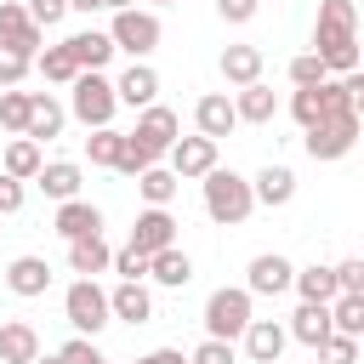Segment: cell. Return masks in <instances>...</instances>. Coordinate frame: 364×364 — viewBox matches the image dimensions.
Wrapping results in <instances>:
<instances>
[{
    "mask_svg": "<svg viewBox=\"0 0 364 364\" xmlns=\"http://www.w3.org/2000/svg\"><path fill=\"white\" fill-rule=\"evenodd\" d=\"M313 57L324 74H358V6L353 0H318L313 17Z\"/></svg>",
    "mask_w": 364,
    "mask_h": 364,
    "instance_id": "cell-1",
    "label": "cell"
},
{
    "mask_svg": "<svg viewBox=\"0 0 364 364\" xmlns=\"http://www.w3.org/2000/svg\"><path fill=\"white\" fill-rule=\"evenodd\" d=\"M199 193H205V216H210L216 228H239V222H250V210H256L250 176L222 171V165H210V171L199 176Z\"/></svg>",
    "mask_w": 364,
    "mask_h": 364,
    "instance_id": "cell-2",
    "label": "cell"
},
{
    "mask_svg": "<svg viewBox=\"0 0 364 364\" xmlns=\"http://www.w3.org/2000/svg\"><path fill=\"white\" fill-rule=\"evenodd\" d=\"M250 301H256V296H250L245 284H222V290H210V301H205V336H210V341H239L245 324L256 318Z\"/></svg>",
    "mask_w": 364,
    "mask_h": 364,
    "instance_id": "cell-3",
    "label": "cell"
},
{
    "mask_svg": "<svg viewBox=\"0 0 364 364\" xmlns=\"http://www.w3.org/2000/svg\"><path fill=\"white\" fill-rule=\"evenodd\" d=\"M68 114H74L85 131H102V125H114V114H119L114 80H108V74H74V91H68Z\"/></svg>",
    "mask_w": 364,
    "mask_h": 364,
    "instance_id": "cell-4",
    "label": "cell"
},
{
    "mask_svg": "<svg viewBox=\"0 0 364 364\" xmlns=\"http://www.w3.org/2000/svg\"><path fill=\"white\" fill-rule=\"evenodd\" d=\"M108 40H114V51H131V63H148V51H159L165 28H159V17H154V11L131 6V11H114Z\"/></svg>",
    "mask_w": 364,
    "mask_h": 364,
    "instance_id": "cell-5",
    "label": "cell"
},
{
    "mask_svg": "<svg viewBox=\"0 0 364 364\" xmlns=\"http://www.w3.org/2000/svg\"><path fill=\"white\" fill-rule=\"evenodd\" d=\"M63 318L74 324V336H97L108 324V290L97 279H74L63 290Z\"/></svg>",
    "mask_w": 364,
    "mask_h": 364,
    "instance_id": "cell-6",
    "label": "cell"
},
{
    "mask_svg": "<svg viewBox=\"0 0 364 364\" xmlns=\"http://www.w3.org/2000/svg\"><path fill=\"white\" fill-rule=\"evenodd\" d=\"M131 136H136V142H142L154 159H165V154H171V142L182 136V119H176V108H165V102H148V108L136 114Z\"/></svg>",
    "mask_w": 364,
    "mask_h": 364,
    "instance_id": "cell-7",
    "label": "cell"
},
{
    "mask_svg": "<svg viewBox=\"0 0 364 364\" xmlns=\"http://www.w3.org/2000/svg\"><path fill=\"white\" fill-rule=\"evenodd\" d=\"M353 142H358V119H318V125L301 136L307 159H318V165H330V159H347V154H353Z\"/></svg>",
    "mask_w": 364,
    "mask_h": 364,
    "instance_id": "cell-8",
    "label": "cell"
},
{
    "mask_svg": "<svg viewBox=\"0 0 364 364\" xmlns=\"http://www.w3.org/2000/svg\"><path fill=\"white\" fill-rule=\"evenodd\" d=\"M40 40H46V28H34L28 23V11H23V0H0V51H11V57H40Z\"/></svg>",
    "mask_w": 364,
    "mask_h": 364,
    "instance_id": "cell-9",
    "label": "cell"
},
{
    "mask_svg": "<svg viewBox=\"0 0 364 364\" xmlns=\"http://www.w3.org/2000/svg\"><path fill=\"white\" fill-rule=\"evenodd\" d=\"M165 159H171V165H165V171H171V176H176V182H199V176H205V171H210V165H216V142H210V136H199V131H193V136H176V142H171V154H165Z\"/></svg>",
    "mask_w": 364,
    "mask_h": 364,
    "instance_id": "cell-10",
    "label": "cell"
},
{
    "mask_svg": "<svg viewBox=\"0 0 364 364\" xmlns=\"http://www.w3.org/2000/svg\"><path fill=\"white\" fill-rule=\"evenodd\" d=\"M171 245H176V216L159 210V205H148V210L136 216V228H131V250L159 256V250H171Z\"/></svg>",
    "mask_w": 364,
    "mask_h": 364,
    "instance_id": "cell-11",
    "label": "cell"
},
{
    "mask_svg": "<svg viewBox=\"0 0 364 364\" xmlns=\"http://www.w3.org/2000/svg\"><path fill=\"white\" fill-rule=\"evenodd\" d=\"M63 46H68V57H74L80 74H102V68L114 63V40H108V28H80V34H68Z\"/></svg>",
    "mask_w": 364,
    "mask_h": 364,
    "instance_id": "cell-12",
    "label": "cell"
},
{
    "mask_svg": "<svg viewBox=\"0 0 364 364\" xmlns=\"http://www.w3.org/2000/svg\"><path fill=\"white\" fill-rule=\"evenodd\" d=\"M239 341H245V358H250V364H279L290 336H284V324H279V318H250Z\"/></svg>",
    "mask_w": 364,
    "mask_h": 364,
    "instance_id": "cell-13",
    "label": "cell"
},
{
    "mask_svg": "<svg viewBox=\"0 0 364 364\" xmlns=\"http://www.w3.org/2000/svg\"><path fill=\"white\" fill-rule=\"evenodd\" d=\"M193 125H199V136L222 142V136L239 125V114H233V97H228V91H205V97L193 102Z\"/></svg>",
    "mask_w": 364,
    "mask_h": 364,
    "instance_id": "cell-14",
    "label": "cell"
},
{
    "mask_svg": "<svg viewBox=\"0 0 364 364\" xmlns=\"http://www.w3.org/2000/svg\"><path fill=\"white\" fill-rule=\"evenodd\" d=\"M63 119H68V108H63L51 91H28V125H23L28 142H51V136H63Z\"/></svg>",
    "mask_w": 364,
    "mask_h": 364,
    "instance_id": "cell-15",
    "label": "cell"
},
{
    "mask_svg": "<svg viewBox=\"0 0 364 364\" xmlns=\"http://www.w3.org/2000/svg\"><path fill=\"white\" fill-rule=\"evenodd\" d=\"M290 279H296V267H290L279 250H262V256L250 262L245 290H250V296H284V290H290Z\"/></svg>",
    "mask_w": 364,
    "mask_h": 364,
    "instance_id": "cell-16",
    "label": "cell"
},
{
    "mask_svg": "<svg viewBox=\"0 0 364 364\" xmlns=\"http://www.w3.org/2000/svg\"><path fill=\"white\" fill-rule=\"evenodd\" d=\"M250 199L267 205V210L290 205V199H296V171H290V165H262V171L250 176Z\"/></svg>",
    "mask_w": 364,
    "mask_h": 364,
    "instance_id": "cell-17",
    "label": "cell"
},
{
    "mask_svg": "<svg viewBox=\"0 0 364 364\" xmlns=\"http://www.w3.org/2000/svg\"><path fill=\"white\" fill-rule=\"evenodd\" d=\"M51 228L74 245V239H91V233H102V210L91 205V199H63L57 205V216H51Z\"/></svg>",
    "mask_w": 364,
    "mask_h": 364,
    "instance_id": "cell-18",
    "label": "cell"
},
{
    "mask_svg": "<svg viewBox=\"0 0 364 364\" xmlns=\"http://www.w3.org/2000/svg\"><path fill=\"white\" fill-rule=\"evenodd\" d=\"M6 290L23 296V301L46 296V290H51V262H46V256H17V262L6 267Z\"/></svg>",
    "mask_w": 364,
    "mask_h": 364,
    "instance_id": "cell-19",
    "label": "cell"
},
{
    "mask_svg": "<svg viewBox=\"0 0 364 364\" xmlns=\"http://www.w3.org/2000/svg\"><path fill=\"white\" fill-rule=\"evenodd\" d=\"M40 358V330L28 318H6L0 324V364H34Z\"/></svg>",
    "mask_w": 364,
    "mask_h": 364,
    "instance_id": "cell-20",
    "label": "cell"
},
{
    "mask_svg": "<svg viewBox=\"0 0 364 364\" xmlns=\"http://www.w3.org/2000/svg\"><path fill=\"white\" fill-rule=\"evenodd\" d=\"M114 97H119L125 108H148V102H159V74H154L148 63H131V68L114 80Z\"/></svg>",
    "mask_w": 364,
    "mask_h": 364,
    "instance_id": "cell-21",
    "label": "cell"
},
{
    "mask_svg": "<svg viewBox=\"0 0 364 364\" xmlns=\"http://www.w3.org/2000/svg\"><path fill=\"white\" fill-rule=\"evenodd\" d=\"M80 182H85V176H80L74 159H51V165L34 171V188H40L46 199H57V205H63V199H80Z\"/></svg>",
    "mask_w": 364,
    "mask_h": 364,
    "instance_id": "cell-22",
    "label": "cell"
},
{
    "mask_svg": "<svg viewBox=\"0 0 364 364\" xmlns=\"http://www.w3.org/2000/svg\"><path fill=\"white\" fill-rule=\"evenodd\" d=\"M108 318H125V324H148L154 318V296H148V284H114L108 290Z\"/></svg>",
    "mask_w": 364,
    "mask_h": 364,
    "instance_id": "cell-23",
    "label": "cell"
},
{
    "mask_svg": "<svg viewBox=\"0 0 364 364\" xmlns=\"http://www.w3.org/2000/svg\"><path fill=\"white\" fill-rule=\"evenodd\" d=\"M284 336H296L301 347H313V353H318V347L330 341V307H318V301H301V307L290 313V330H284Z\"/></svg>",
    "mask_w": 364,
    "mask_h": 364,
    "instance_id": "cell-24",
    "label": "cell"
},
{
    "mask_svg": "<svg viewBox=\"0 0 364 364\" xmlns=\"http://www.w3.org/2000/svg\"><path fill=\"white\" fill-rule=\"evenodd\" d=\"M216 68H222L228 85H256L262 80V46H228L216 57Z\"/></svg>",
    "mask_w": 364,
    "mask_h": 364,
    "instance_id": "cell-25",
    "label": "cell"
},
{
    "mask_svg": "<svg viewBox=\"0 0 364 364\" xmlns=\"http://www.w3.org/2000/svg\"><path fill=\"white\" fill-rule=\"evenodd\" d=\"M233 114H239V125H267L273 114H279V97H273V85H239V97H233Z\"/></svg>",
    "mask_w": 364,
    "mask_h": 364,
    "instance_id": "cell-26",
    "label": "cell"
},
{
    "mask_svg": "<svg viewBox=\"0 0 364 364\" xmlns=\"http://www.w3.org/2000/svg\"><path fill=\"white\" fill-rule=\"evenodd\" d=\"M148 279H154V284H165V290H182V284L193 279V256H188L182 245H171V250L148 256Z\"/></svg>",
    "mask_w": 364,
    "mask_h": 364,
    "instance_id": "cell-27",
    "label": "cell"
},
{
    "mask_svg": "<svg viewBox=\"0 0 364 364\" xmlns=\"http://www.w3.org/2000/svg\"><path fill=\"white\" fill-rule=\"evenodd\" d=\"M108 262H114V250H108V239H102V233H91V239H74V245H68V267H74L80 279L108 273Z\"/></svg>",
    "mask_w": 364,
    "mask_h": 364,
    "instance_id": "cell-28",
    "label": "cell"
},
{
    "mask_svg": "<svg viewBox=\"0 0 364 364\" xmlns=\"http://www.w3.org/2000/svg\"><path fill=\"white\" fill-rule=\"evenodd\" d=\"M290 290H296L301 301H318V307H330V301H336V273H330L324 262H313V267H296Z\"/></svg>",
    "mask_w": 364,
    "mask_h": 364,
    "instance_id": "cell-29",
    "label": "cell"
},
{
    "mask_svg": "<svg viewBox=\"0 0 364 364\" xmlns=\"http://www.w3.org/2000/svg\"><path fill=\"white\" fill-rule=\"evenodd\" d=\"M40 165H46L40 142H28V136H11V142H6V159H0V171H6V176L34 182V171H40Z\"/></svg>",
    "mask_w": 364,
    "mask_h": 364,
    "instance_id": "cell-30",
    "label": "cell"
},
{
    "mask_svg": "<svg viewBox=\"0 0 364 364\" xmlns=\"http://www.w3.org/2000/svg\"><path fill=\"white\" fill-rule=\"evenodd\" d=\"M176 188H182V182H176V176H171L165 165H148V171L136 176V193H142L148 205H159V210H171V199H176Z\"/></svg>",
    "mask_w": 364,
    "mask_h": 364,
    "instance_id": "cell-31",
    "label": "cell"
},
{
    "mask_svg": "<svg viewBox=\"0 0 364 364\" xmlns=\"http://www.w3.org/2000/svg\"><path fill=\"white\" fill-rule=\"evenodd\" d=\"M330 336H364V296H336L330 301Z\"/></svg>",
    "mask_w": 364,
    "mask_h": 364,
    "instance_id": "cell-32",
    "label": "cell"
},
{
    "mask_svg": "<svg viewBox=\"0 0 364 364\" xmlns=\"http://www.w3.org/2000/svg\"><path fill=\"white\" fill-rule=\"evenodd\" d=\"M34 68H40V74H46V80H51V85H74V74H80V68H74V57H68V46H63V40H57V46H46V51H40V57H34Z\"/></svg>",
    "mask_w": 364,
    "mask_h": 364,
    "instance_id": "cell-33",
    "label": "cell"
},
{
    "mask_svg": "<svg viewBox=\"0 0 364 364\" xmlns=\"http://www.w3.org/2000/svg\"><path fill=\"white\" fill-rule=\"evenodd\" d=\"M148 165H159V159H154V154H148V148L125 131V136H119V159H114V171H119V176H142Z\"/></svg>",
    "mask_w": 364,
    "mask_h": 364,
    "instance_id": "cell-34",
    "label": "cell"
},
{
    "mask_svg": "<svg viewBox=\"0 0 364 364\" xmlns=\"http://www.w3.org/2000/svg\"><path fill=\"white\" fill-rule=\"evenodd\" d=\"M119 136H125V131H114V125L91 131V136H85V154H91V165H108V171H114V159H119Z\"/></svg>",
    "mask_w": 364,
    "mask_h": 364,
    "instance_id": "cell-35",
    "label": "cell"
},
{
    "mask_svg": "<svg viewBox=\"0 0 364 364\" xmlns=\"http://www.w3.org/2000/svg\"><path fill=\"white\" fill-rule=\"evenodd\" d=\"M23 125H28V91H0V131L23 136Z\"/></svg>",
    "mask_w": 364,
    "mask_h": 364,
    "instance_id": "cell-36",
    "label": "cell"
},
{
    "mask_svg": "<svg viewBox=\"0 0 364 364\" xmlns=\"http://www.w3.org/2000/svg\"><path fill=\"white\" fill-rule=\"evenodd\" d=\"M290 119H296L301 131H313V125L324 119V102H318V85H307V91H296V97H290Z\"/></svg>",
    "mask_w": 364,
    "mask_h": 364,
    "instance_id": "cell-37",
    "label": "cell"
},
{
    "mask_svg": "<svg viewBox=\"0 0 364 364\" xmlns=\"http://www.w3.org/2000/svg\"><path fill=\"white\" fill-rule=\"evenodd\" d=\"M330 74H324V63L313 57V51H301V57H290V85L296 91H307V85H324Z\"/></svg>",
    "mask_w": 364,
    "mask_h": 364,
    "instance_id": "cell-38",
    "label": "cell"
},
{
    "mask_svg": "<svg viewBox=\"0 0 364 364\" xmlns=\"http://www.w3.org/2000/svg\"><path fill=\"white\" fill-rule=\"evenodd\" d=\"M57 358H63V364H108V358H102V347H97L91 336H68V341L57 347Z\"/></svg>",
    "mask_w": 364,
    "mask_h": 364,
    "instance_id": "cell-39",
    "label": "cell"
},
{
    "mask_svg": "<svg viewBox=\"0 0 364 364\" xmlns=\"http://www.w3.org/2000/svg\"><path fill=\"white\" fill-rule=\"evenodd\" d=\"M108 267H114L125 284H142V279H148V256H142V250H131V245H125V250H114V262H108Z\"/></svg>",
    "mask_w": 364,
    "mask_h": 364,
    "instance_id": "cell-40",
    "label": "cell"
},
{
    "mask_svg": "<svg viewBox=\"0 0 364 364\" xmlns=\"http://www.w3.org/2000/svg\"><path fill=\"white\" fill-rule=\"evenodd\" d=\"M330 273H336V296H364V262H358V256L336 262Z\"/></svg>",
    "mask_w": 364,
    "mask_h": 364,
    "instance_id": "cell-41",
    "label": "cell"
},
{
    "mask_svg": "<svg viewBox=\"0 0 364 364\" xmlns=\"http://www.w3.org/2000/svg\"><path fill=\"white\" fill-rule=\"evenodd\" d=\"M23 11H28L34 28H57L68 17V0H23Z\"/></svg>",
    "mask_w": 364,
    "mask_h": 364,
    "instance_id": "cell-42",
    "label": "cell"
},
{
    "mask_svg": "<svg viewBox=\"0 0 364 364\" xmlns=\"http://www.w3.org/2000/svg\"><path fill=\"white\" fill-rule=\"evenodd\" d=\"M188 364H239V347H233V341H210V336H205V341L188 353Z\"/></svg>",
    "mask_w": 364,
    "mask_h": 364,
    "instance_id": "cell-43",
    "label": "cell"
},
{
    "mask_svg": "<svg viewBox=\"0 0 364 364\" xmlns=\"http://www.w3.org/2000/svg\"><path fill=\"white\" fill-rule=\"evenodd\" d=\"M318 358H324V364H358V341H353V336H330V341L318 347Z\"/></svg>",
    "mask_w": 364,
    "mask_h": 364,
    "instance_id": "cell-44",
    "label": "cell"
},
{
    "mask_svg": "<svg viewBox=\"0 0 364 364\" xmlns=\"http://www.w3.org/2000/svg\"><path fill=\"white\" fill-rule=\"evenodd\" d=\"M34 63L28 57H11V51H0V91H17L23 85V74H28Z\"/></svg>",
    "mask_w": 364,
    "mask_h": 364,
    "instance_id": "cell-45",
    "label": "cell"
},
{
    "mask_svg": "<svg viewBox=\"0 0 364 364\" xmlns=\"http://www.w3.org/2000/svg\"><path fill=\"white\" fill-rule=\"evenodd\" d=\"M23 199H28V188H23L17 176H6V171H0V216H17V210H23Z\"/></svg>",
    "mask_w": 364,
    "mask_h": 364,
    "instance_id": "cell-46",
    "label": "cell"
},
{
    "mask_svg": "<svg viewBox=\"0 0 364 364\" xmlns=\"http://www.w3.org/2000/svg\"><path fill=\"white\" fill-rule=\"evenodd\" d=\"M256 6H262V0H216V17H222V23H250Z\"/></svg>",
    "mask_w": 364,
    "mask_h": 364,
    "instance_id": "cell-47",
    "label": "cell"
},
{
    "mask_svg": "<svg viewBox=\"0 0 364 364\" xmlns=\"http://www.w3.org/2000/svg\"><path fill=\"white\" fill-rule=\"evenodd\" d=\"M136 364H188V353H176V347H154V353H142Z\"/></svg>",
    "mask_w": 364,
    "mask_h": 364,
    "instance_id": "cell-48",
    "label": "cell"
},
{
    "mask_svg": "<svg viewBox=\"0 0 364 364\" xmlns=\"http://www.w3.org/2000/svg\"><path fill=\"white\" fill-rule=\"evenodd\" d=\"M68 11H102V0H68Z\"/></svg>",
    "mask_w": 364,
    "mask_h": 364,
    "instance_id": "cell-49",
    "label": "cell"
},
{
    "mask_svg": "<svg viewBox=\"0 0 364 364\" xmlns=\"http://www.w3.org/2000/svg\"><path fill=\"white\" fill-rule=\"evenodd\" d=\"M136 0H102V11H131Z\"/></svg>",
    "mask_w": 364,
    "mask_h": 364,
    "instance_id": "cell-50",
    "label": "cell"
},
{
    "mask_svg": "<svg viewBox=\"0 0 364 364\" xmlns=\"http://www.w3.org/2000/svg\"><path fill=\"white\" fill-rule=\"evenodd\" d=\"M34 364H63V358H57V353H40V358H34Z\"/></svg>",
    "mask_w": 364,
    "mask_h": 364,
    "instance_id": "cell-51",
    "label": "cell"
},
{
    "mask_svg": "<svg viewBox=\"0 0 364 364\" xmlns=\"http://www.w3.org/2000/svg\"><path fill=\"white\" fill-rule=\"evenodd\" d=\"M154 6H171V0H154Z\"/></svg>",
    "mask_w": 364,
    "mask_h": 364,
    "instance_id": "cell-52",
    "label": "cell"
}]
</instances>
